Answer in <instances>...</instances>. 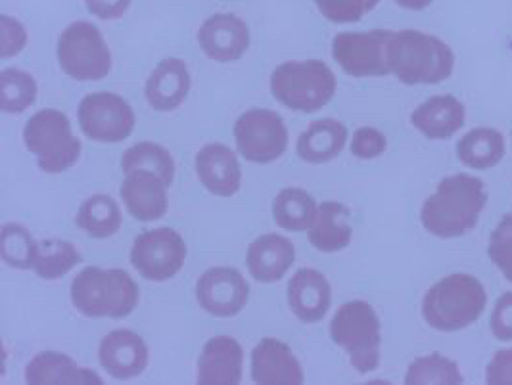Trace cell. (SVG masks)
Wrapping results in <instances>:
<instances>
[{
    "instance_id": "6da1fadb",
    "label": "cell",
    "mask_w": 512,
    "mask_h": 385,
    "mask_svg": "<svg viewBox=\"0 0 512 385\" xmlns=\"http://www.w3.org/2000/svg\"><path fill=\"white\" fill-rule=\"evenodd\" d=\"M486 204L488 192L484 182L470 175H453L443 179L424 202L420 221L426 232L436 238H459L478 225Z\"/></svg>"
},
{
    "instance_id": "7a4b0ae2",
    "label": "cell",
    "mask_w": 512,
    "mask_h": 385,
    "mask_svg": "<svg viewBox=\"0 0 512 385\" xmlns=\"http://www.w3.org/2000/svg\"><path fill=\"white\" fill-rule=\"evenodd\" d=\"M388 68L405 85H436L451 77L453 50L422 31H394L388 43Z\"/></svg>"
},
{
    "instance_id": "3957f363",
    "label": "cell",
    "mask_w": 512,
    "mask_h": 385,
    "mask_svg": "<svg viewBox=\"0 0 512 385\" xmlns=\"http://www.w3.org/2000/svg\"><path fill=\"white\" fill-rule=\"evenodd\" d=\"M140 290L129 272L89 267L71 282V303L87 318H125L139 307Z\"/></svg>"
},
{
    "instance_id": "277c9868",
    "label": "cell",
    "mask_w": 512,
    "mask_h": 385,
    "mask_svg": "<svg viewBox=\"0 0 512 385\" xmlns=\"http://www.w3.org/2000/svg\"><path fill=\"white\" fill-rule=\"evenodd\" d=\"M488 294L470 274H451L436 282L422 299V317L438 332H459L486 311Z\"/></svg>"
},
{
    "instance_id": "5b68a950",
    "label": "cell",
    "mask_w": 512,
    "mask_h": 385,
    "mask_svg": "<svg viewBox=\"0 0 512 385\" xmlns=\"http://www.w3.org/2000/svg\"><path fill=\"white\" fill-rule=\"evenodd\" d=\"M336 75L321 60L284 62L271 73V92L288 110L313 114L336 94Z\"/></svg>"
},
{
    "instance_id": "8992f818",
    "label": "cell",
    "mask_w": 512,
    "mask_h": 385,
    "mask_svg": "<svg viewBox=\"0 0 512 385\" xmlns=\"http://www.w3.org/2000/svg\"><path fill=\"white\" fill-rule=\"evenodd\" d=\"M330 338L342 347L359 374H369L380 366L382 326L373 305L367 301L344 303L330 320Z\"/></svg>"
},
{
    "instance_id": "52a82bcc",
    "label": "cell",
    "mask_w": 512,
    "mask_h": 385,
    "mask_svg": "<svg viewBox=\"0 0 512 385\" xmlns=\"http://www.w3.org/2000/svg\"><path fill=\"white\" fill-rule=\"evenodd\" d=\"M24 142L37 156L39 169L48 175L68 171L81 158V140L73 135L68 115L54 108H45L27 119Z\"/></svg>"
},
{
    "instance_id": "ba28073f",
    "label": "cell",
    "mask_w": 512,
    "mask_h": 385,
    "mask_svg": "<svg viewBox=\"0 0 512 385\" xmlns=\"http://www.w3.org/2000/svg\"><path fill=\"white\" fill-rule=\"evenodd\" d=\"M58 64L75 81H100L112 71V54L100 29L89 22H73L58 39Z\"/></svg>"
},
{
    "instance_id": "9c48e42d",
    "label": "cell",
    "mask_w": 512,
    "mask_h": 385,
    "mask_svg": "<svg viewBox=\"0 0 512 385\" xmlns=\"http://www.w3.org/2000/svg\"><path fill=\"white\" fill-rule=\"evenodd\" d=\"M238 154L246 161L267 165L288 150V129L277 112L254 108L240 115L234 123Z\"/></svg>"
},
{
    "instance_id": "30bf717a",
    "label": "cell",
    "mask_w": 512,
    "mask_h": 385,
    "mask_svg": "<svg viewBox=\"0 0 512 385\" xmlns=\"http://www.w3.org/2000/svg\"><path fill=\"white\" fill-rule=\"evenodd\" d=\"M79 127L94 142L117 144L135 131V112L116 92H91L79 104Z\"/></svg>"
},
{
    "instance_id": "8fae6325",
    "label": "cell",
    "mask_w": 512,
    "mask_h": 385,
    "mask_svg": "<svg viewBox=\"0 0 512 385\" xmlns=\"http://www.w3.org/2000/svg\"><path fill=\"white\" fill-rule=\"evenodd\" d=\"M187 261V244L173 228H154L139 234L131 248V265L152 282L171 280Z\"/></svg>"
},
{
    "instance_id": "7c38bea8",
    "label": "cell",
    "mask_w": 512,
    "mask_h": 385,
    "mask_svg": "<svg viewBox=\"0 0 512 385\" xmlns=\"http://www.w3.org/2000/svg\"><path fill=\"white\" fill-rule=\"evenodd\" d=\"M394 31L373 29L365 33H338L332 41L336 64L351 77H384L388 68V43Z\"/></svg>"
},
{
    "instance_id": "4fadbf2b",
    "label": "cell",
    "mask_w": 512,
    "mask_h": 385,
    "mask_svg": "<svg viewBox=\"0 0 512 385\" xmlns=\"http://www.w3.org/2000/svg\"><path fill=\"white\" fill-rule=\"evenodd\" d=\"M250 284L233 267H213L196 282L198 305L215 318H233L248 305Z\"/></svg>"
},
{
    "instance_id": "5bb4252c",
    "label": "cell",
    "mask_w": 512,
    "mask_h": 385,
    "mask_svg": "<svg viewBox=\"0 0 512 385\" xmlns=\"http://www.w3.org/2000/svg\"><path fill=\"white\" fill-rule=\"evenodd\" d=\"M198 45L213 62H236L250 48L248 23L234 14L210 16L198 29Z\"/></svg>"
},
{
    "instance_id": "9a60e30c",
    "label": "cell",
    "mask_w": 512,
    "mask_h": 385,
    "mask_svg": "<svg viewBox=\"0 0 512 385\" xmlns=\"http://www.w3.org/2000/svg\"><path fill=\"white\" fill-rule=\"evenodd\" d=\"M148 345L139 334L131 330H114L104 336L98 347V361L100 366L112 376L114 380H133L148 366Z\"/></svg>"
},
{
    "instance_id": "2e32d148",
    "label": "cell",
    "mask_w": 512,
    "mask_h": 385,
    "mask_svg": "<svg viewBox=\"0 0 512 385\" xmlns=\"http://www.w3.org/2000/svg\"><path fill=\"white\" fill-rule=\"evenodd\" d=\"M244 376V349L229 336H215L206 341L196 382L200 385H238Z\"/></svg>"
},
{
    "instance_id": "e0dca14e",
    "label": "cell",
    "mask_w": 512,
    "mask_h": 385,
    "mask_svg": "<svg viewBox=\"0 0 512 385\" xmlns=\"http://www.w3.org/2000/svg\"><path fill=\"white\" fill-rule=\"evenodd\" d=\"M252 380L259 385H302L303 368L292 349L277 338H263L252 351Z\"/></svg>"
},
{
    "instance_id": "ac0fdd59",
    "label": "cell",
    "mask_w": 512,
    "mask_h": 385,
    "mask_svg": "<svg viewBox=\"0 0 512 385\" xmlns=\"http://www.w3.org/2000/svg\"><path fill=\"white\" fill-rule=\"evenodd\" d=\"M196 175L204 188L219 198H233L242 186V167L225 144H208L194 159Z\"/></svg>"
},
{
    "instance_id": "d6986e66",
    "label": "cell",
    "mask_w": 512,
    "mask_h": 385,
    "mask_svg": "<svg viewBox=\"0 0 512 385\" xmlns=\"http://www.w3.org/2000/svg\"><path fill=\"white\" fill-rule=\"evenodd\" d=\"M119 194L129 215L139 223L162 219L169 207L167 184L158 175L148 171L127 173Z\"/></svg>"
},
{
    "instance_id": "ffe728a7",
    "label": "cell",
    "mask_w": 512,
    "mask_h": 385,
    "mask_svg": "<svg viewBox=\"0 0 512 385\" xmlns=\"http://www.w3.org/2000/svg\"><path fill=\"white\" fill-rule=\"evenodd\" d=\"M288 307L305 324L321 322L332 305L330 282L323 272L300 269L288 282Z\"/></svg>"
},
{
    "instance_id": "44dd1931",
    "label": "cell",
    "mask_w": 512,
    "mask_h": 385,
    "mask_svg": "<svg viewBox=\"0 0 512 385\" xmlns=\"http://www.w3.org/2000/svg\"><path fill=\"white\" fill-rule=\"evenodd\" d=\"M296 261L294 244L280 234H263L256 238L248 253L246 265L252 278L261 284H275L284 278Z\"/></svg>"
},
{
    "instance_id": "7402d4cb",
    "label": "cell",
    "mask_w": 512,
    "mask_h": 385,
    "mask_svg": "<svg viewBox=\"0 0 512 385\" xmlns=\"http://www.w3.org/2000/svg\"><path fill=\"white\" fill-rule=\"evenodd\" d=\"M190 85L187 64L179 58H165L150 73L144 94L156 112H173L187 100Z\"/></svg>"
},
{
    "instance_id": "603a6c76",
    "label": "cell",
    "mask_w": 512,
    "mask_h": 385,
    "mask_svg": "<svg viewBox=\"0 0 512 385\" xmlns=\"http://www.w3.org/2000/svg\"><path fill=\"white\" fill-rule=\"evenodd\" d=\"M31 385H102V378L58 351H41L25 366Z\"/></svg>"
},
{
    "instance_id": "cb8c5ba5",
    "label": "cell",
    "mask_w": 512,
    "mask_h": 385,
    "mask_svg": "<svg viewBox=\"0 0 512 385\" xmlns=\"http://www.w3.org/2000/svg\"><path fill=\"white\" fill-rule=\"evenodd\" d=\"M466 121V110L461 100L451 94L432 96L411 115L413 127L420 135L432 140H445L457 135Z\"/></svg>"
},
{
    "instance_id": "d4e9b609",
    "label": "cell",
    "mask_w": 512,
    "mask_h": 385,
    "mask_svg": "<svg viewBox=\"0 0 512 385\" xmlns=\"http://www.w3.org/2000/svg\"><path fill=\"white\" fill-rule=\"evenodd\" d=\"M348 142V129L336 119H317L303 131L296 152L311 165H323L342 154Z\"/></svg>"
},
{
    "instance_id": "484cf974",
    "label": "cell",
    "mask_w": 512,
    "mask_h": 385,
    "mask_svg": "<svg viewBox=\"0 0 512 385\" xmlns=\"http://www.w3.org/2000/svg\"><path fill=\"white\" fill-rule=\"evenodd\" d=\"M350 217V209L346 205L323 202L319 205L313 225L307 230L311 246L321 253H338L346 250L353 238Z\"/></svg>"
},
{
    "instance_id": "4316f807",
    "label": "cell",
    "mask_w": 512,
    "mask_h": 385,
    "mask_svg": "<svg viewBox=\"0 0 512 385\" xmlns=\"http://www.w3.org/2000/svg\"><path fill=\"white\" fill-rule=\"evenodd\" d=\"M505 138L495 129H472L457 144V156L470 169H491L505 158Z\"/></svg>"
},
{
    "instance_id": "83f0119b",
    "label": "cell",
    "mask_w": 512,
    "mask_h": 385,
    "mask_svg": "<svg viewBox=\"0 0 512 385\" xmlns=\"http://www.w3.org/2000/svg\"><path fill=\"white\" fill-rule=\"evenodd\" d=\"M121 209L108 194H94L87 198L75 217V225L85 230L94 240H106L121 228Z\"/></svg>"
},
{
    "instance_id": "f1b7e54d",
    "label": "cell",
    "mask_w": 512,
    "mask_h": 385,
    "mask_svg": "<svg viewBox=\"0 0 512 385\" xmlns=\"http://www.w3.org/2000/svg\"><path fill=\"white\" fill-rule=\"evenodd\" d=\"M319 205L303 188H284L273 200V219L282 230H309L317 217Z\"/></svg>"
},
{
    "instance_id": "f546056e",
    "label": "cell",
    "mask_w": 512,
    "mask_h": 385,
    "mask_svg": "<svg viewBox=\"0 0 512 385\" xmlns=\"http://www.w3.org/2000/svg\"><path fill=\"white\" fill-rule=\"evenodd\" d=\"M83 261L79 250L60 238H47L37 244L33 271L43 280L64 278Z\"/></svg>"
},
{
    "instance_id": "4dcf8cb0",
    "label": "cell",
    "mask_w": 512,
    "mask_h": 385,
    "mask_svg": "<svg viewBox=\"0 0 512 385\" xmlns=\"http://www.w3.org/2000/svg\"><path fill=\"white\" fill-rule=\"evenodd\" d=\"M121 169L123 173H133V171H148L154 173L162 179L167 186L173 184L175 179V161L173 156L154 142H139L125 150L121 158Z\"/></svg>"
},
{
    "instance_id": "1f68e13d",
    "label": "cell",
    "mask_w": 512,
    "mask_h": 385,
    "mask_svg": "<svg viewBox=\"0 0 512 385\" xmlns=\"http://www.w3.org/2000/svg\"><path fill=\"white\" fill-rule=\"evenodd\" d=\"M37 81L24 69L6 68L0 73V110L4 114H24L37 102Z\"/></svg>"
},
{
    "instance_id": "d6a6232c",
    "label": "cell",
    "mask_w": 512,
    "mask_h": 385,
    "mask_svg": "<svg viewBox=\"0 0 512 385\" xmlns=\"http://www.w3.org/2000/svg\"><path fill=\"white\" fill-rule=\"evenodd\" d=\"M37 244L33 234L20 223H6L0 230V257L16 271L33 269Z\"/></svg>"
},
{
    "instance_id": "836d02e7",
    "label": "cell",
    "mask_w": 512,
    "mask_h": 385,
    "mask_svg": "<svg viewBox=\"0 0 512 385\" xmlns=\"http://www.w3.org/2000/svg\"><path fill=\"white\" fill-rule=\"evenodd\" d=\"M463 382L465 380L457 363L443 357L440 353L420 357L407 368V374H405L407 385H459Z\"/></svg>"
},
{
    "instance_id": "e575fe53",
    "label": "cell",
    "mask_w": 512,
    "mask_h": 385,
    "mask_svg": "<svg viewBox=\"0 0 512 385\" xmlns=\"http://www.w3.org/2000/svg\"><path fill=\"white\" fill-rule=\"evenodd\" d=\"M380 0H315L319 12L332 23L359 22Z\"/></svg>"
},
{
    "instance_id": "d590c367",
    "label": "cell",
    "mask_w": 512,
    "mask_h": 385,
    "mask_svg": "<svg viewBox=\"0 0 512 385\" xmlns=\"http://www.w3.org/2000/svg\"><path fill=\"white\" fill-rule=\"evenodd\" d=\"M489 259L512 282V215H505L489 240Z\"/></svg>"
},
{
    "instance_id": "8d00e7d4",
    "label": "cell",
    "mask_w": 512,
    "mask_h": 385,
    "mask_svg": "<svg viewBox=\"0 0 512 385\" xmlns=\"http://www.w3.org/2000/svg\"><path fill=\"white\" fill-rule=\"evenodd\" d=\"M386 148H388L386 136L374 127L357 129L350 146L351 154L355 158L365 159V161L380 158L386 152Z\"/></svg>"
},
{
    "instance_id": "74e56055",
    "label": "cell",
    "mask_w": 512,
    "mask_h": 385,
    "mask_svg": "<svg viewBox=\"0 0 512 385\" xmlns=\"http://www.w3.org/2000/svg\"><path fill=\"white\" fill-rule=\"evenodd\" d=\"M27 45V31L22 22L12 16H0V58L8 60L18 56Z\"/></svg>"
},
{
    "instance_id": "f35d334b",
    "label": "cell",
    "mask_w": 512,
    "mask_h": 385,
    "mask_svg": "<svg viewBox=\"0 0 512 385\" xmlns=\"http://www.w3.org/2000/svg\"><path fill=\"white\" fill-rule=\"evenodd\" d=\"M491 334L499 341H512V292L501 295L489 318Z\"/></svg>"
},
{
    "instance_id": "ab89813d",
    "label": "cell",
    "mask_w": 512,
    "mask_h": 385,
    "mask_svg": "<svg viewBox=\"0 0 512 385\" xmlns=\"http://www.w3.org/2000/svg\"><path fill=\"white\" fill-rule=\"evenodd\" d=\"M486 380L491 385H512V349H503L493 355L486 370Z\"/></svg>"
},
{
    "instance_id": "60d3db41",
    "label": "cell",
    "mask_w": 512,
    "mask_h": 385,
    "mask_svg": "<svg viewBox=\"0 0 512 385\" xmlns=\"http://www.w3.org/2000/svg\"><path fill=\"white\" fill-rule=\"evenodd\" d=\"M87 10L98 20H119L127 14L131 0H85Z\"/></svg>"
},
{
    "instance_id": "b9f144b4",
    "label": "cell",
    "mask_w": 512,
    "mask_h": 385,
    "mask_svg": "<svg viewBox=\"0 0 512 385\" xmlns=\"http://www.w3.org/2000/svg\"><path fill=\"white\" fill-rule=\"evenodd\" d=\"M396 2L405 10H424L432 0H396Z\"/></svg>"
}]
</instances>
